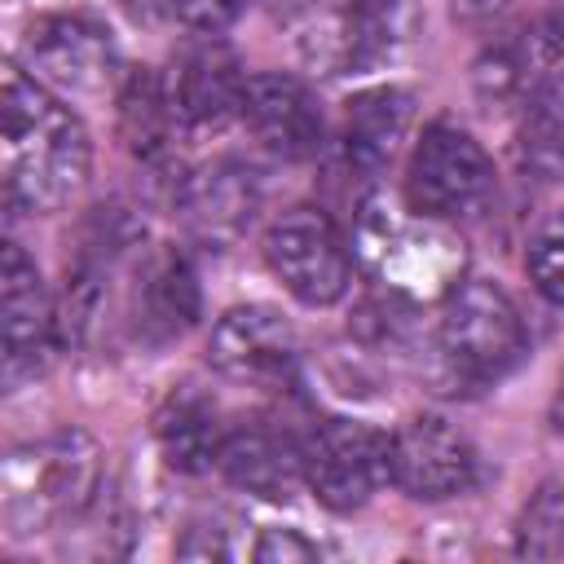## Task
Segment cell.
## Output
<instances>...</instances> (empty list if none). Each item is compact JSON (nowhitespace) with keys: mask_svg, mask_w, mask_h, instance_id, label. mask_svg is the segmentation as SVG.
<instances>
[{"mask_svg":"<svg viewBox=\"0 0 564 564\" xmlns=\"http://www.w3.org/2000/svg\"><path fill=\"white\" fill-rule=\"evenodd\" d=\"M0 163L4 198L18 212H53L75 198L88 176L93 145L84 123L35 75L4 66L0 84Z\"/></svg>","mask_w":564,"mask_h":564,"instance_id":"cell-1","label":"cell"},{"mask_svg":"<svg viewBox=\"0 0 564 564\" xmlns=\"http://www.w3.org/2000/svg\"><path fill=\"white\" fill-rule=\"evenodd\" d=\"M357 256L366 273L388 286V295L410 304H432L458 291V278L467 269L463 238L432 216H419L414 207L401 212L383 198L361 203L357 216Z\"/></svg>","mask_w":564,"mask_h":564,"instance_id":"cell-2","label":"cell"},{"mask_svg":"<svg viewBox=\"0 0 564 564\" xmlns=\"http://www.w3.org/2000/svg\"><path fill=\"white\" fill-rule=\"evenodd\" d=\"M97 480V445L84 432L44 436L40 445L13 449L4 463V520L18 538L75 520L93 507Z\"/></svg>","mask_w":564,"mask_h":564,"instance_id":"cell-3","label":"cell"},{"mask_svg":"<svg viewBox=\"0 0 564 564\" xmlns=\"http://www.w3.org/2000/svg\"><path fill=\"white\" fill-rule=\"evenodd\" d=\"M436 339L445 366L476 388L507 379L529 352L524 317L494 282H458V291L445 295Z\"/></svg>","mask_w":564,"mask_h":564,"instance_id":"cell-4","label":"cell"},{"mask_svg":"<svg viewBox=\"0 0 564 564\" xmlns=\"http://www.w3.org/2000/svg\"><path fill=\"white\" fill-rule=\"evenodd\" d=\"M304 485L330 511H357L392 480V436L357 419H322L300 445Z\"/></svg>","mask_w":564,"mask_h":564,"instance_id":"cell-5","label":"cell"},{"mask_svg":"<svg viewBox=\"0 0 564 564\" xmlns=\"http://www.w3.org/2000/svg\"><path fill=\"white\" fill-rule=\"evenodd\" d=\"M494 194V163L489 154L454 123H432L410 154L405 172V203L432 220H463L476 216Z\"/></svg>","mask_w":564,"mask_h":564,"instance_id":"cell-6","label":"cell"},{"mask_svg":"<svg viewBox=\"0 0 564 564\" xmlns=\"http://www.w3.org/2000/svg\"><path fill=\"white\" fill-rule=\"evenodd\" d=\"M264 260L300 304H335L352 282V256L335 220L317 207L278 216L264 234Z\"/></svg>","mask_w":564,"mask_h":564,"instance_id":"cell-7","label":"cell"},{"mask_svg":"<svg viewBox=\"0 0 564 564\" xmlns=\"http://www.w3.org/2000/svg\"><path fill=\"white\" fill-rule=\"evenodd\" d=\"M476 471L480 458L471 441L436 414H419L401 432H392V485L419 502H441L471 489Z\"/></svg>","mask_w":564,"mask_h":564,"instance_id":"cell-8","label":"cell"},{"mask_svg":"<svg viewBox=\"0 0 564 564\" xmlns=\"http://www.w3.org/2000/svg\"><path fill=\"white\" fill-rule=\"evenodd\" d=\"M22 57L35 79L70 93H97L115 75V40L101 22L79 13H48L26 26Z\"/></svg>","mask_w":564,"mask_h":564,"instance_id":"cell-9","label":"cell"},{"mask_svg":"<svg viewBox=\"0 0 564 564\" xmlns=\"http://www.w3.org/2000/svg\"><path fill=\"white\" fill-rule=\"evenodd\" d=\"M242 123L256 145L282 163L313 159L322 150V106L295 75H256L242 93Z\"/></svg>","mask_w":564,"mask_h":564,"instance_id":"cell-10","label":"cell"},{"mask_svg":"<svg viewBox=\"0 0 564 564\" xmlns=\"http://www.w3.org/2000/svg\"><path fill=\"white\" fill-rule=\"evenodd\" d=\"M295 330L264 304L229 308L212 330V366L242 383H286L295 375Z\"/></svg>","mask_w":564,"mask_h":564,"instance_id":"cell-11","label":"cell"},{"mask_svg":"<svg viewBox=\"0 0 564 564\" xmlns=\"http://www.w3.org/2000/svg\"><path fill=\"white\" fill-rule=\"evenodd\" d=\"M0 330H4L9 379L40 370L44 357L53 352L57 317H53V304H48V291L35 264L26 260L18 242H4V260H0Z\"/></svg>","mask_w":564,"mask_h":564,"instance_id":"cell-12","label":"cell"},{"mask_svg":"<svg viewBox=\"0 0 564 564\" xmlns=\"http://www.w3.org/2000/svg\"><path fill=\"white\" fill-rule=\"evenodd\" d=\"M256 207H260L256 172L242 167V163H234V159L207 163L203 172H194L181 185V216H185L189 234L203 238L207 247L238 242L247 234Z\"/></svg>","mask_w":564,"mask_h":564,"instance_id":"cell-13","label":"cell"},{"mask_svg":"<svg viewBox=\"0 0 564 564\" xmlns=\"http://www.w3.org/2000/svg\"><path fill=\"white\" fill-rule=\"evenodd\" d=\"M167 88H172L176 119H185L189 128H220L229 115L242 110L247 79H242L238 57L225 44L203 40V44L181 53Z\"/></svg>","mask_w":564,"mask_h":564,"instance_id":"cell-14","label":"cell"},{"mask_svg":"<svg viewBox=\"0 0 564 564\" xmlns=\"http://www.w3.org/2000/svg\"><path fill=\"white\" fill-rule=\"evenodd\" d=\"M225 436H229V427L220 423V405L194 383H181L176 392H167L154 414V441H159L167 467H176L185 476L220 467Z\"/></svg>","mask_w":564,"mask_h":564,"instance_id":"cell-15","label":"cell"},{"mask_svg":"<svg viewBox=\"0 0 564 564\" xmlns=\"http://www.w3.org/2000/svg\"><path fill=\"white\" fill-rule=\"evenodd\" d=\"M198 317V282L181 251H154L132 291V326L145 344H167L185 335Z\"/></svg>","mask_w":564,"mask_h":564,"instance_id":"cell-16","label":"cell"},{"mask_svg":"<svg viewBox=\"0 0 564 564\" xmlns=\"http://www.w3.org/2000/svg\"><path fill=\"white\" fill-rule=\"evenodd\" d=\"M220 471L260 498H291V489L304 480V454L282 432L251 423L225 436Z\"/></svg>","mask_w":564,"mask_h":564,"instance_id":"cell-17","label":"cell"},{"mask_svg":"<svg viewBox=\"0 0 564 564\" xmlns=\"http://www.w3.org/2000/svg\"><path fill=\"white\" fill-rule=\"evenodd\" d=\"M410 128V93L401 88H370L357 93L344 110V154L361 172H379L397 141Z\"/></svg>","mask_w":564,"mask_h":564,"instance_id":"cell-18","label":"cell"},{"mask_svg":"<svg viewBox=\"0 0 564 564\" xmlns=\"http://www.w3.org/2000/svg\"><path fill=\"white\" fill-rule=\"evenodd\" d=\"M405 31V4L401 0H348L335 18L330 35V62L339 70H366L383 62Z\"/></svg>","mask_w":564,"mask_h":564,"instance_id":"cell-19","label":"cell"},{"mask_svg":"<svg viewBox=\"0 0 564 564\" xmlns=\"http://www.w3.org/2000/svg\"><path fill=\"white\" fill-rule=\"evenodd\" d=\"M516 154L538 181H564V70H551L524 97Z\"/></svg>","mask_w":564,"mask_h":564,"instance_id":"cell-20","label":"cell"},{"mask_svg":"<svg viewBox=\"0 0 564 564\" xmlns=\"http://www.w3.org/2000/svg\"><path fill=\"white\" fill-rule=\"evenodd\" d=\"M172 119H176L172 88L145 66L128 70V79L119 88V137H123V145L145 163L167 154Z\"/></svg>","mask_w":564,"mask_h":564,"instance_id":"cell-21","label":"cell"},{"mask_svg":"<svg viewBox=\"0 0 564 564\" xmlns=\"http://www.w3.org/2000/svg\"><path fill=\"white\" fill-rule=\"evenodd\" d=\"M520 560H564V476H551L533 489L516 520Z\"/></svg>","mask_w":564,"mask_h":564,"instance_id":"cell-22","label":"cell"},{"mask_svg":"<svg viewBox=\"0 0 564 564\" xmlns=\"http://www.w3.org/2000/svg\"><path fill=\"white\" fill-rule=\"evenodd\" d=\"M529 278L533 286L564 308V212H555L546 225H538V234L529 238Z\"/></svg>","mask_w":564,"mask_h":564,"instance_id":"cell-23","label":"cell"},{"mask_svg":"<svg viewBox=\"0 0 564 564\" xmlns=\"http://www.w3.org/2000/svg\"><path fill=\"white\" fill-rule=\"evenodd\" d=\"M529 70H533V53L524 57V44H502V48H494V53L480 62L476 84H480V93H485L489 101H498V97L524 93V88H529ZM529 93H533V88H529Z\"/></svg>","mask_w":564,"mask_h":564,"instance_id":"cell-24","label":"cell"},{"mask_svg":"<svg viewBox=\"0 0 564 564\" xmlns=\"http://www.w3.org/2000/svg\"><path fill=\"white\" fill-rule=\"evenodd\" d=\"M247 4H251V0H172V13H176L189 31L216 35V31L234 26Z\"/></svg>","mask_w":564,"mask_h":564,"instance_id":"cell-25","label":"cell"},{"mask_svg":"<svg viewBox=\"0 0 564 564\" xmlns=\"http://www.w3.org/2000/svg\"><path fill=\"white\" fill-rule=\"evenodd\" d=\"M251 555H256V560H313L317 546L304 542L295 529H269V533L251 546Z\"/></svg>","mask_w":564,"mask_h":564,"instance_id":"cell-26","label":"cell"},{"mask_svg":"<svg viewBox=\"0 0 564 564\" xmlns=\"http://www.w3.org/2000/svg\"><path fill=\"white\" fill-rule=\"evenodd\" d=\"M546 31L564 48V0H546Z\"/></svg>","mask_w":564,"mask_h":564,"instance_id":"cell-27","label":"cell"},{"mask_svg":"<svg viewBox=\"0 0 564 564\" xmlns=\"http://www.w3.org/2000/svg\"><path fill=\"white\" fill-rule=\"evenodd\" d=\"M551 427L564 432V375H560V388H555V401H551Z\"/></svg>","mask_w":564,"mask_h":564,"instance_id":"cell-28","label":"cell"}]
</instances>
